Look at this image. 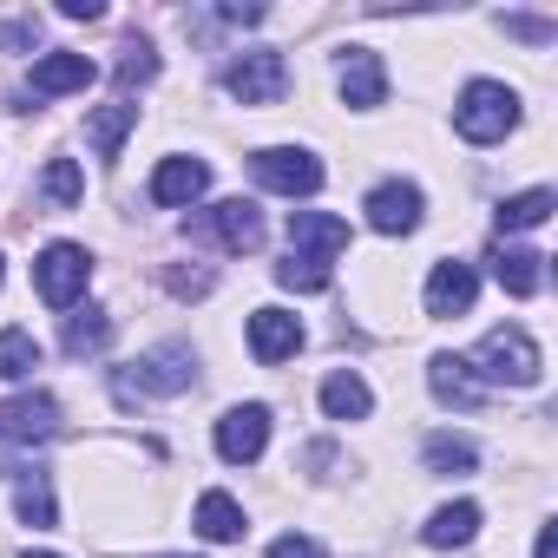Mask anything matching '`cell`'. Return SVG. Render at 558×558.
Wrapping results in <instances>:
<instances>
[{"mask_svg":"<svg viewBox=\"0 0 558 558\" xmlns=\"http://www.w3.org/2000/svg\"><path fill=\"white\" fill-rule=\"evenodd\" d=\"M197 388V355H191V342H158V349H145L125 375H119V401L132 408L138 395H191Z\"/></svg>","mask_w":558,"mask_h":558,"instance_id":"obj_1","label":"cell"},{"mask_svg":"<svg viewBox=\"0 0 558 558\" xmlns=\"http://www.w3.org/2000/svg\"><path fill=\"white\" fill-rule=\"evenodd\" d=\"M453 125H460L466 145H499L519 125V93L499 86V80H473L460 93V106H453Z\"/></svg>","mask_w":558,"mask_h":558,"instance_id":"obj_2","label":"cell"},{"mask_svg":"<svg viewBox=\"0 0 558 558\" xmlns=\"http://www.w3.org/2000/svg\"><path fill=\"white\" fill-rule=\"evenodd\" d=\"M480 381H506V388H532L538 381V368H545V355H538V342L525 336V329H493L480 349H473V362H466Z\"/></svg>","mask_w":558,"mask_h":558,"instance_id":"obj_3","label":"cell"},{"mask_svg":"<svg viewBox=\"0 0 558 558\" xmlns=\"http://www.w3.org/2000/svg\"><path fill=\"white\" fill-rule=\"evenodd\" d=\"M86 283H93V256H86L80 243H47V250H40V263H34V290H40V303L73 310V303L86 296Z\"/></svg>","mask_w":558,"mask_h":558,"instance_id":"obj_4","label":"cell"},{"mask_svg":"<svg viewBox=\"0 0 558 558\" xmlns=\"http://www.w3.org/2000/svg\"><path fill=\"white\" fill-rule=\"evenodd\" d=\"M223 86H230L236 106H276V99H283V86H290V66H283V53H276V47H250L243 60H230Z\"/></svg>","mask_w":558,"mask_h":558,"instance_id":"obj_5","label":"cell"},{"mask_svg":"<svg viewBox=\"0 0 558 558\" xmlns=\"http://www.w3.org/2000/svg\"><path fill=\"white\" fill-rule=\"evenodd\" d=\"M250 171H256L263 191H283V197H310V191H323V165H316L310 151H296V145H263V151L250 158Z\"/></svg>","mask_w":558,"mask_h":558,"instance_id":"obj_6","label":"cell"},{"mask_svg":"<svg viewBox=\"0 0 558 558\" xmlns=\"http://www.w3.org/2000/svg\"><path fill=\"white\" fill-rule=\"evenodd\" d=\"M93 80H99V66H93L86 53H66V47H60V53L34 60V80H27V93H14V99H21V106H27V99H60V93H86ZM21 106H14V112H21Z\"/></svg>","mask_w":558,"mask_h":558,"instance_id":"obj_7","label":"cell"},{"mask_svg":"<svg viewBox=\"0 0 558 558\" xmlns=\"http://www.w3.org/2000/svg\"><path fill=\"white\" fill-rule=\"evenodd\" d=\"M336 86H342V106H355V112H375V106L388 99L381 53H375V47H342V60H336Z\"/></svg>","mask_w":558,"mask_h":558,"instance_id":"obj_8","label":"cell"},{"mask_svg":"<svg viewBox=\"0 0 558 558\" xmlns=\"http://www.w3.org/2000/svg\"><path fill=\"white\" fill-rule=\"evenodd\" d=\"M191 230H204V236H217L230 256H250L256 243H263V210L256 204H243V197H223V204H210Z\"/></svg>","mask_w":558,"mask_h":558,"instance_id":"obj_9","label":"cell"},{"mask_svg":"<svg viewBox=\"0 0 558 558\" xmlns=\"http://www.w3.org/2000/svg\"><path fill=\"white\" fill-rule=\"evenodd\" d=\"M263 447H269V408H263V401H243V408H230V414L217 421V453H223L230 466L263 460Z\"/></svg>","mask_w":558,"mask_h":558,"instance_id":"obj_10","label":"cell"},{"mask_svg":"<svg viewBox=\"0 0 558 558\" xmlns=\"http://www.w3.org/2000/svg\"><path fill=\"white\" fill-rule=\"evenodd\" d=\"M53 434H60V401L53 395H14V401H0V440L40 447Z\"/></svg>","mask_w":558,"mask_h":558,"instance_id":"obj_11","label":"cell"},{"mask_svg":"<svg viewBox=\"0 0 558 558\" xmlns=\"http://www.w3.org/2000/svg\"><path fill=\"white\" fill-rule=\"evenodd\" d=\"M368 223H375L381 236H408V230H421V184H408V178L375 184V191H368Z\"/></svg>","mask_w":558,"mask_h":558,"instance_id":"obj_12","label":"cell"},{"mask_svg":"<svg viewBox=\"0 0 558 558\" xmlns=\"http://www.w3.org/2000/svg\"><path fill=\"white\" fill-rule=\"evenodd\" d=\"M342 250H349V223L342 217H329V210H290V256L329 263Z\"/></svg>","mask_w":558,"mask_h":558,"instance_id":"obj_13","label":"cell"},{"mask_svg":"<svg viewBox=\"0 0 558 558\" xmlns=\"http://www.w3.org/2000/svg\"><path fill=\"white\" fill-rule=\"evenodd\" d=\"M296 349H303V323H296L290 310H256V316H250V355H256L263 368L290 362Z\"/></svg>","mask_w":558,"mask_h":558,"instance_id":"obj_14","label":"cell"},{"mask_svg":"<svg viewBox=\"0 0 558 558\" xmlns=\"http://www.w3.org/2000/svg\"><path fill=\"white\" fill-rule=\"evenodd\" d=\"M210 191V165L204 158H165L158 171H151V204H165V210H184V204H197Z\"/></svg>","mask_w":558,"mask_h":558,"instance_id":"obj_15","label":"cell"},{"mask_svg":"<svg viewBox=\"0 0 558 558\" xmlns=\"http://www.w3.org/2000/svg\"><path fill=\"white\" fill-rule=\"evenodd\" d=\"M473 296H480L473 263H434V276H427V316H466Z\"/></svg>","mask_w":558,"mask_h":558,"instance_id":"obj_16","label":"cell"},{"mask_svg":"<svg viewBox=\"0 0 558 558\" xmlns=\"http://www.w3.org/2000/svg\"><path fill=\"white\" fill-rule=\"evenodd\" d=\"M427 388H434V401H440V408H480V401H486V381H480L460 355H434Z\"/></svg>","mask_w":558,"mask_h":558,"instance_id":"obj_17","label":"cell"},{"mask_svg":"<svg viewBox=\"0 0 558 558\" xmlns=\"http://www.w3.org/2000/svg\"><path fill=\"white\" fill-rule=\"evenodd\" d=\"M538 263H545L538 250L499 243V250H493V276H499V290H506V296H538V290H545V269H538Z\"/></svg>","mask_w":558,"mask_h":558,"instance_id":"obj_18","label":"cell"},{"mask_svg":"<svg viewBox=\"0 0 558 558\" xmlns=\"http://www.w3.org/2000/svg\"><path fill=\"white\" fill-rule=\"evenodd\" d=\"M132 125H138V106H132V99H112V106H99V112L86 119V138H93V151H99V158L112 165Z\"/></svg>","mask_w":558,"mask_h":558,"instance_id":"obj_19","label":"cell"},{"mask_svg":"<svg viewBox=\"0 0 558 558\" xmlns=\"http://www.w3.org/2000/svg\"><path fill=\"white\" fill-rule=\"evenodd\" d=\"M375 408V395H368V381L355 375V368H336L329 381H323V414L329 421H362Z\"/></svg>","mask_w":558,"mask_h":558,"instance_id":"obj_20","label":"cell"},{"mask_svg":"<svg viewBox=\"0 0 558 558\" xmlns=\"http://www.w3.org/2000/svg\"><path fill=\"white\" fill-rule=\"evenodd\" d=\"M480 532V506L473 499H453V506H440L427 525H421V538L434 545V551H453V545H466Z\"/></svg>","mask_w":558,"mask_h":558,"instance_id":"obj_21","label":"cell"},{"mask_svg":"<svg viewBox=\"0 0 558 558\" xmlns=\"http://www.w3.org/2000/svg\"><path fill=\"white\" fill-rule=\"evenodd\" d=\"M191 525H197L210 545H230V538H243V506H236L230 493H204L197 512H191Z\"/></svg>","mask_w":558,"mask_h":558,"instance_id":"obj_22","label":"cell"},{"mask_svg":"<svg viewBox=\"0 0 558 558\" xmlns=\"http://www.w3.org/2000/svg\"><path fill=\"white\" fill-rule=\"evenodd\" d=\"M106 342H112V316H106V310H80V316H66V336H60V349H66L73 362L99 355Z\"/></svg>","mask_w":558,"mask_h":558,"instance_id":"obj_23","label":"cell"},{"mask_svg":"<svg viewBox=\"0 0 558 558\" xmlns=\"http://www.w3.org/2000/svg\"><path fill=\"white\" fill-rule=\"evenodd\" d=\"M473 466H480V447H473L466 434H427V473L460 480V473H473Z\"/></svg>","mask_w":558,"mask_h":558,"instance_id":"obj_24","label":"cell"},{"mask_svg":"<svg viewBox=\"0 0 558 558\" xmlns=\"http://www.w3.org/2000/svg\"><path fill=\"white\" fill-rule=\"evenodd\" d=\"M14 506H21V519H27L34 532L60 525V506H53V480H47V473H21V486H14Z\"/></svg>","mask_w":558,"mask_h":558,"instance_id":"obj_25","label":"cell"},{"mask_svg":"<svg viewBox=\"0 0 558 558\" xmlns=\"http://www.w3.org/2000/svg\"><path fill=\"white\" fill-rule=\"evenodd\" d=\"M551 204H558V197H551L545 184H532V191H519V197H506V204H499L493 217H499V230H538V223L551 217Z\"/></svg>","mask_w":558,"mask_h":558,"instance_id":"obj_26","label":"cell"},{"mask_svg":"<svg viewBox=\"0 0 558 558\" xmlns=\"http://www.w3.org/2000/svg\"><path fill=\"white\" fill-rule=\"evenodd\" d=\"M40 197H47L53 210H73V204L86 197V171H80L73 158H47V178H40Z\"/></svg>","mask_w":558,"mask_h":558,"instance_id":"obj_27","label":"cell"},{"mask_svg":"<svg viewBox=\"0 0 558 558\" xmlns=\"http://www.w3.org/2000/svg\"><path fill=\"white\" fill-rule=\"evenodd\" d=\"M40 368V342L27 329H0V381H27Z\"/></svg>","mask_w":558,"mask_h":558,"instance_id":"obj_28","label":"cell"},{"mask_svg":"<svg viewBox=\"0 0 558 558\" xmlns=\"http://www.w3.org/2000/svg\"><path fill=\"white\" fill-rule=\"evenodd\" d=\"M276 283L296 290V296H316V290H329V263H316V256H290V263H276Z\"/></svg>","mask_w":558,"mask_h":558,"instance_id":"obj_29","label":"cell"},{"mask_svg":"<svg viewBox=\"0 0 558 558\" xmlns=\"http://www.w3.org/2000/svg\"><path fill=\"white\" fill-rule=\"evenodd\" d=\"M158 73V53L145 47V40H125V60H119V93H132V86H145Z\"/></svg>","mask_w":558,"mask_h":558,"instance_id":"obj_30","label":"cell"},{"mask_svg":"<svg viewBox=\"0 0 558 558\" xmlns=\"http://www.w3.org/2000/svg\"><path fill=\"white\" fill-rule=\"evenodd\" d=\"M499 27L519 34V40H532V47H551V40H558V27H551V21H532V14H506Z\"/></svg>","mask_w":558,"mask_h":558,"instance_id":"obj_31","label":"cell"},{"mask_svg":"<svg viewBox=\"0 0 558 558\" xmlns=\"http://www.w3.org/2000/svg\"><path fill=\"white\" fill-rule=\"evenodd\" d=\"M269 558H329V551H323L316 538H303V532H283V538L269 545Z\"/></svg>","mask_w":558,"mask_h":558,"instance_id":"obj_32","label":"cell"},{"mask_svg":"<svg viewBox=\"0 0 558 558\" xmlns=\"http://www.w3.org/2000/svg\"><path fill=\"white\" fill-rule=\"evenodd\" d=\"M60 14H66V21H99L106 8H99V0H60Z\"/></svg>","mask_w":558,"mask_h":558,"instance_id":"obj_33","label":"cell"},{"mask_svg":"<svg viewBox=\"0 0 558 558\" xmlns=\"http://www.w3.org/2000/svg\"><path fill=\"white\" fill-rule=\"evenodd\" d=\"M27 558H60V551H27Z\"/></svg>","mask_w":558,"mask_h":558,"instance_id":"obj_34","label":"cell"},{"mask_svg":"<svg viewBox=\"0 0 558 558\" xmlns=\"http://www.w3.org/2000/svg\"><path fill=\"white\" fill-rule=\"evenodd\" d=\"M0 276H8V269H0Z\"/></svg>","mask_w":558,"mask_h":558,"instance_id":"obj_35","label":"cell"}]
</instances>
